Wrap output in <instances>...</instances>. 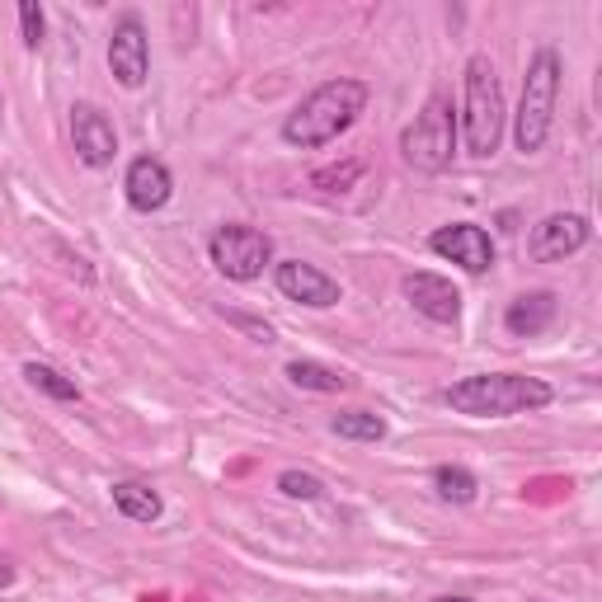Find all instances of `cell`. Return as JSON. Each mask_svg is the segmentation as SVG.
Masks as SVG:
<instances>
[{"label": "cell", "mask_w": 602, "mask_h": 602, "mask_svg": "<svg viewBox=\"0 0 602 602\" xmlns=\"http://www.w3.org/2000/svg\"><path fill=\"white\" fill-rule=\"evenodd\" d=\"M274 283H278V292L288 297V301H301V306H311V311H325V306H339V283L325 274V268H315L306 260H283L274 264Z\"/></svg>", "instance_id": "11"}, {"label": "cell", "mask_w": 602, "mask_h": 602, "mask_svg": "<svg viewBox=\"0 0 602 602\" xmlns=\"http://www.w3.org/2000/svg\"><path fill=\"white\" fill-rule=\"evenodd\" d=\"M504 90H499V71L485 52H476L466 62L462 76V118H456V133L466 141V155L476 161H490L504 141Z\"/></svg>", "instance_id": "3"}, {"label": "cell", "mask_w": 602, "mask_h": 602, "mask_svg": "<svg viewBox=\"0 0 602 602\" xmlns=\"http://www.w3.org/2000/svg\"><path fill=\"white\" fill-rule=\"evenodd\" d=\"M367 80H353V76H339V80H325L301 99V104L283 118V141L301 151H315V147H329L339 133H349L358 123V113L367 109Z\"/></svg>", "instance_id": "1"}, {"label": "cell", "mask_w": 602, "mask_h": 602, "mask_svg": "<svg viewBox=\"0 0 602 602\" xmlns=\"http://www.w3.org/2000/svg\"><path fill=\"white\" fill-rule=\"evenodd\" d=\"M278 490L288 494V499H321L325 494V485L315 480V476H306V471H278Z\"/></svg>", "instance_id": "21"}, {"label": "cell", "mask_w": 602, "mask_h": 602, "mask_svg": "<svg viewBox=\"0 0 602 602\" xmlns=\"http://www.w3.org/2000/svg\"><path fill=\"white\" fill-rule=\"evenodd\" d=\"M555 311H561V301H555V292H523V297H513L509 301V311H504V329L513 339H532L541 335V329H551L555 325Z\"/></svg>", "instance_id": "14"}, {"label": "cell", "mask_w": 602, "mask_h": 602, "mask_svg": "<svg viewBox=\"0 0 602 602\" xmlns=\"http://www.w3.org/2000/svg\"><path fill=\"white\" fill-rule=\"evenodd\" d=\"M434 602H476V598H434Z\"/></svg>", "instance_id": "25"}, {"label": "cell", "mask_w": 602, "mask_h": 602, "mask_svg": "<svg viewBox=\"0 0 602 602\" xmlns=\"http://www.w3.org/2000/svg\"><path fill=\"white\" fill-rule=\"evenodd\" d=\"M10 584H14V565L0 561V589H10Z\"/></svg>", "instance_id": "24"}, {"label": "cell", "mask_w": 602, "mask_h": 602, "mask_svg": "<svg viewBox=\"0 0 602 602\" xmlns=\"http://www.w3.org/2000/svg\"><path fill=\"white\" fill-rule=\"evenodd\" d=\"M555 400L551 381L527 377V372H480L448 386V405L471 419H509V414L547 410Z\"/></svg>", "instance_id": "2"}, {"label": "cell", "mask_w": 602, "mask_h": 602, "mask_svg": "<svg viewBox=\"0 0 602 602\" xmlns=\"http://www.w3.org/2000/svg\"><path fill=\"white\" fill-rule=\"evenodd\" d=\"M561 52L555 48H537L532 62H527V76H523V99H518V113H513V141H518L523 155H537L551 137V123H555V99H561Z\"/></svg>", "instance_id": "4"}, {"label": "cell", "mask_w": 602, "mask_h": 602, "mask_svg": "<svg viewBox=\"0 0 602 602\" xmlns=\"http://www.w3.org/2000/svg\"><path fill=\"white\" fill-rule=\"evenodd\" d=\"M71 147H76L80 165L109 170L113 155H118V133H113V123L95 104H76L71 109Z\"/></svg>", "instance_id": "10"}, {"label": "cell", "mask_w": 602, "mask_h": 602, "mask_svg": "<svg viewBox=\"0 0 602 602\" xmlns=\"http://www.w3.org/2000/svg\"><path fill=\"white\" fill-rule=\"evenodd\" d=\"M288 381L297 386V391H315V396H339V391H349V377L335 367H325V363H315V358H292L288 367Z\"/></svg>", "instance_id": "15"}, {"label": "cell", "mask_w": 602, "mask_h": 602, "mask_svg": "<svg viewBox=\"0 0 602 602\" xmlns=\"http://www.w3.org/2000/svg\"><path fill=\"white\" fill-rule=\"evenodd\" d=\"M24 381L34 386V391L52 396V400H80V386L71 377H62L57 367H48V363H24Z\"/></svg>", "instance_id": "19"}, {"label": "cell", "mask_w": 602, "mask_h": 602, "mask_svg": "<svg viewBox=\"0 0 602 602\" xmlns=\"http://www.w3.org/2000/svg\"><path fill=\"white\" fill-rule=\"evenodd\" d=\"M589 240H593L589 217H579V212H551L547 222L532 226L527 254H532L537 264H561V260H569V254H579Z\"/></svg>", "instance_id": "8"}, {"label": "cell", "mask_w": 602, "mask_h": 602, "mask_svg": "<svg viewBox=\"0 0 602 602\" xmlns=\"http://www.w3.org/2000/svg\"><path fill=\"white\" fill-rule=\"evenodd\" d=\"M208 254H212V268H217L222 278L231 283H254L264 278V268L274 264V240L264 231H254V226H217L208 240Z\"/></svg>", "instance_id": "6"}, {"label": "cell", "mask_w": 602, "mask_h": 602, "mask_svg": "<svg viewBox=\"0 0 602 602\" xmlns=\"http://www.w3.org/2000/svg\"><path fill=\"white\" fill-rule=\"evenodd\" d=\"M363 175V161H343V165H329V170H315L311 184L315 189H325L329 193V184H339V189H349V184Z\"/></svg>", "instance_id": "22"}, {"label": "cell", "mask_w": 602, "mask_h": 602, "mask_svg": "<svg viewBox=\"0 0 602 602\" xmlns=\"http://www.w3.org/2000/svg\"><path fill=\"white\" fill-rule=\"evenodd\" d=\"M329 428H335L339 438H349V442H381L386 438V419L381 414H372V410H343L329 419Z\"/></svg>", "instance_id": "17"}, {"label": "cell", "mask_w": 602, "mask_h": 602, "mask_svg": "<svg viewBox=\"0 0 602 602\" xmlns=\"http://www.w3.org/2000/svg\"><path fill=\"white\" fill-rule=\"evenodd\" d=\"M113 509H118L127 523H155L165 504H161V494H155L151 485H141V480H118V485H113Z\"/></svg>", "instance_id": "16"}, {"label": "cell", "mask_w": 602, "mask_h": 602, "mask_svg": "<svg viewBox=\"0 0 602 602\" xmlns=\"http://www.w3.org/2000/svg\"><path fill=\"white\" fill-rule=\"evenodd\" d=\"M20 38H24L28 52L42 48V38H48V20H42L38 0H20Z\"/></svg>", "instance_id": "20"}, {"label": "cell", "mask_w": 602, "mask_h": 602, "mask_svg": "<svg viewBox=\"0 0 602 602\" xmlns=\"http://www.w3.org/2000/svg\"><path fill=\"white\" fill-rule=\"evenodd\" d=\"M222 315H226V325L246 329V335H254L260 343H274V325H264V321H250V315H240V311H222Z\"/></svg>", "instance_id": "23"}, {"label": "cell", "mask_w": 602, "mask_h": 602, "mask_svg": "<svg viewBox=\"0 0 602 602\" xmlns=\"http://www.w3.org/2000/svg\"><path fill=\"white\" fill-rule=\"evenodd\" d=\"M123 193H127V203H133V212H161L170 198H175V175H170V165L155 161V155H137L123 175Z\"/></svg>", "instance_id": "13"}, {"label": "cell", "mask_w": 602, "mask_h": 602, "mask_svg": "<svg viewBox=\"0 0 602 602\" xmlns=\"http://www.w3.org/2000/svg\"><path fill=\"white\" fill-rule=\"evenodd\" d=\"M400 155H405L410 170L419 175H442L456 155V113H452V99L434 90L424 99V109L414 113V123L400 133Z\"/></svg>", "instance_id": "5"}, {"label": "cell", "mask_w": 602, "mask_h": 602, "mask_svg": "<svg viewBox=\"0 0 602 602\" xmlns=\"http://www.w3.org/2000/svg\"><path fill=\"white\" fill-rule=\"evenodd\" d=\"M434 490H438V499H448V504H476L480 480L471 476L466 466H434Z\"/></svg>", "instance_id": "18"}, {"label": "cell", "mask_w": 602, "mask_h": 602, "mask_svg": "<svg viewBox=\"0 0 602 602\" xmlns=\"http://www.w3.org/2000/svg\"><path fill=\"white\" fill-rule=\"evenodd\" d=\"M109 71L123 90H141L151 76V42H147V24L137 14H123L113 24V38H109Z\"/></svg>", "instance_id": "7"}, {"label": "cell", "mask_w": 602, "mask_h": 602, "mask_svg": "<svg viewBox=\"0 0 602 602\" xmlns=\"http://www.w3.org/2000/svg\"><path fill=\"white\" fill-rule=\"evenodd\" d=\"M428 250L442 254V260H452V264H462L466 274H490V268H494V240L476 222L438 226V231L428 236Z\"/></svg>", "instance_id": "9"}, {"label": "cell", "mask_w": 602, "mask_h": 602, "mask_svg": "<svg viewBox=\"0 0 602 602\" xmlns=\"http://www.w3.org/2000/svg\"><path fill=\"white\" fill-rule=\"evenodd\" d=\"M400 292H405L410 306L419 315H428L434 325H456V321H462V292H456L442 274H428V268L405 274V278H400Z\"/></svg>", "instance_id": "12"}]
</instances>
